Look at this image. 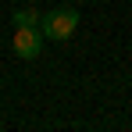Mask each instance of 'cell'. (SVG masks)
Here are the masks:
<instances>
[{
  "mask_svg": "<svg viewBox=\"0 0 132 132\" xmlns=\"http://www.w3.org/2000/svg\"><path fill=\"white\" fill-rule=\"evenodd\" d=\"M11 50H14L22 61H36V57L43 54V32H39V25H14Z\"/></svg>",
  "mask_w": 132,
  "mask_h": 132,
  "instance_id": "7a4b0ae2",
  "label": "cell"
},
{
  "mask_svg": "<svg viewBox=\"0 0 132 132\" xmlns=\"http://www.w3.org/2000/svg\"><path fill=\"white\" fill-rule=\"evenodd\" d=\"M39 18H43V14H39L36 7H18V11L11 14V22H14V25H39Z\"/></svg>",
  "mask_w": 132,
  "mask_h": 132,
  "instance_id": "3957f363",
  "label": "cell"
},
{
  "mask_svg": "<svg viewBox=\"0 0 132 132\" xmlns=\"http://www.w3.org/2000/svg\"><path fill=\"white\" fill-rule=\"evenodd\" d=\"M75 29H79V11H75V7H54V11H46L43 18H39V32H43V39H57V43H64Z\"/></svg>",
  "mask_w": 132,
  "mask_h": 132,
  "instance_id": "6da1fadb",
  "label": "cell"
}]
</instances>
